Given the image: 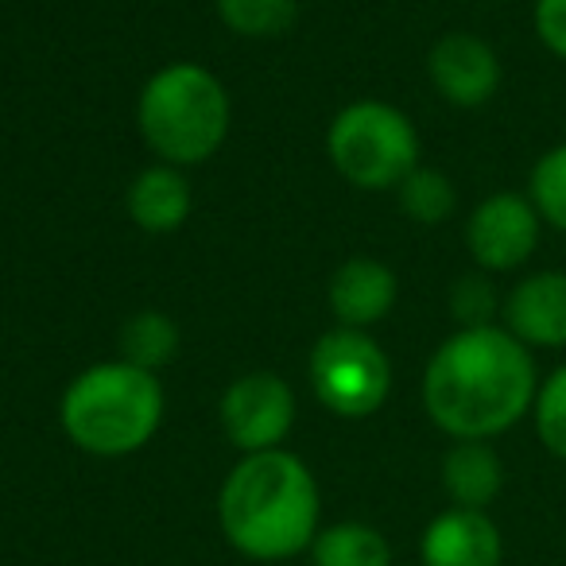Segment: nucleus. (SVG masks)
Here are the masks:
<instances>
[{
    "instance_id": "2",
    "label": "nucleus",
    "mask_w": 566,
    "mask_h": 566,
    "mask_svg": "<svg viewBox=\"0 0 566 566\" xmlns=\"http://www.w3.org/2000/svg\"><path fill=\"white\" fill-rule=\"evenodd\" d=\"M323 516L318 481L292 450L241 454L218 493L221 535L252 563H287L311 551Z\"/></svg>"
},
{
    "instance_id": "8",
    "label": "nucleus",
    "mask_w": 566,
    "mask_h": 566,
    "mask_svg": "<svg viewBox=\"0 0 566 566\" xmlns=\"http://www.w3.org/2000/svg\"><path fill=\"white\" fill-rule=\"evenodd\" d=\"M221 427L241 454L283 447L295 427V392L275 373H244L221 396Z\"/></svg>"
},
{
    "instance_id": "17",
    "label": "nucleus",
    "mask_w": 566,
    "mask_h": 566,
    "mask_svg": "<svg viewBox=\"0 0 566 566\" xmlns=\"http://www.w3.org/2000/svg\"><path fill=\"white\" fill-rule=\"evenodd\" d=\"M218 17L229 32L249 35V40H272V35L292 32L300 4L295 0H218Z\"/></svg>"
},
{
    "instance_id": "12",
    "label": "nucleus",
    "mask_w": 566,
    "mask_h": 566,
    "mask_svg": "<svg viewBox=\"0 0 566 566\" xmlns=\"http://www.w3.org/2000/svg\"><path fill=\"white\" fill-rule=\"evenodd\" d=\"M396 295H400L396 272L373 256L346 260L331 280V311L349 331H369L392 315Z\"/></svg>"
},
{
    "instance_id": "19",
    "label": "nucleus",
    "mask_w": 566,
    "mask_h": 566,
    "mask_svg": "<svg viewBox=\"0 0 566 566\" xmlns=\"http://www.w3.org/2000/svg\"><path fill=\"white\" fill-rule=\"evenodd\" d=\"M527 198L539 210L543 226H555L566 233V140L535 159L532 175H527Z\"/></svg>"
},
{
    "instance_id": "1",
    "label": "nucleus",
    "mask_w": 566,
    "mask_h": 566,
    "mask_svg": "<svg viewBox=\"0 0 566 566\" xmlns=\"http://www.w3.org/2000/svg\"><path fill=\"white\" fill-rule=\"evenodd\" d=\"M539 373L524 342L501 323L458 331L431 354L423 373V408L454 442H493L532 416Z\"/></svg>"
},
{
    "instance_id": "11",
    "label": "nucleus",
    "mask_w": 566,
    "mask_h": 566,
    "mask_svg": "<svg viewBox=\"0 0 566 566\" xmlns=\"http://www.w3.org/2000/svg\"><path fill=\"white\" fill-rule=\"evenodd\" d=\"M423 566H501L504 535L496 520L481 509H442L419 539Z\"/></svg>"
},
{
    "instance_id": "22",
    "label": "nucleus",
    "mask_w": 566,
    "mask_h": 566,
    "mask_svg": "<svg viewBox=\"0 0 566 566\" xmlns=\"http://www.w3.org/2000/svg\"><path fill=\"white\" fill-rule=\"evenodd\" d=\"M532 24L543 48L566 63V0H535Z\"/></svg>"
},
{
    "instance_id": "20",
    "label": "nucleus",
    "mask_w": 566,
    "mask_h": 566,
    "mask_svg": "<svg viewBox=\"0 0 566 566\" xmlns=\"http://www.w3.org/2000/svg\"><path fill=\"white\" fill-rule=\"evenodd\" d=\"M532 423L543 450L558 462H566V365L551 369L539 380V392L532 403Z\"/></svg>"
},
{
    "instance_id": "13",
    "label": "nucleus",
    "mask_w": 566,
    "mask_h": 566,
    "mask_svg": "<svg viewBox=\"0 0 566 566\" xmlns=\"http://www.w3.org/2000/svg\"><path fill=\"white\" fill-rule=\"evenodd\" d=\"M442 489H447L454 509H481L501 496L504 489V462L493 442L462 439L442 454Z\"/></svg>"
},
{
    "instance_id": "10",
    "label": "nucleus",
    "mask_w": 566,
    "mask_h": 566,
    "mask_svg": "<svg viewBox=\"0 0 566 566\" xmlns=\"http://www.w3.org/2000/svg\"><path fill=\"white\" fill-rule=\"evenodd\" d=\"M504 331L527 349H566V272L543 268L516 280L504 295Z\"/></svg>"
},
{
    "instance_id": "4",
    "label": "nucleus",
    "mask_w": 566,
    "mask_h": 566,
    "mask_svg": "<svg viewBox=\"0 0 566 566\" xmlns=\"http://www.w3.org/2000/svg\"><path fill=\"white\" fill-rule=\"evenodd\" d=\"M229 94L206 66L171 63L140 90L136 125L151 151L171 167H195L226 144Z\"/></svg>"
},
{
    "instance_id": "18",
    "label": "nucleus",
    "mask_w": 566,
    "mask_h": 566,
    "mask_svg": "<svg viewBox=\"0 0 566 566\" xmlns=\"http://www.w3.org/2000/svg\"><path fill=\"white\" fill-rule=\"evenodd\" d=\"M396 190H400L403 213L419 226H442L458 206V190L450 175L434 171V167H416Z\"/></svg>"
},
{
    "instance_id": "15",
    "label": "nucleus",
    "mask_w": 566,
    "mask_h": 566,
    "mask_svg": "<svg viewBox=\"0 0 566 566\" xmlns=\"http://www.w3.org/2000/svg\"><path fill=\"white\" fill-rule=\"evenodd\" d=\"M311 563L315 566H392V547L385 532L361 520H342V524L318 527L311 543Z\"/></svg>"
},
{
    "instance_id": "5",
    "label": "nucleus",
    "mask_w": 566,
    "mask_h": 566,
    "mask_svg": "<svg viewBox=\"0 0 566 566\" xmlns=\"http://www.w3.org/2000/svg\"><path fill=\"white\" fill-rule=\"evenodd\" d=\"M334 171L357 190H392L419 167V133L388 102H354L326 133Z\"/></svg>"
},
{
    "instance_id": "7",
    "label": "nucleus",
    "mask_w": 566,
    "mask_h": 566,
    "mask_svg": "<svg viewBox=\"0 0 566 566\" xmlns=\"http://www.w3.org/2000/svg\"><path fill=\"white\" fill-rule=\"evenodd\" d=\"M543 218L527 195L501 190L473 206L465 218V249L481 272H516L539 249Z\"/></svg>"
},
{
    "instance_id": "16",
    "label": "nucleus",
    "mask_w": 566,
    "mask_h": 566,
    "mask_svg": "<svg viewBox=\"0 0 566 566\" xmlns=\"http://www.w3.org/2000/svg\"><path fill=\"white\" fill-rule=\"evenodd\" d=\"M120 361L136 365V369H164L179 354V326L164 315V311H136L125 326H120Z\"/></svg>"
},
{
    "instance_id": "6",
    "label": "nucleus",
    "mask_w": 566,
    "mask_h": 566,
    "mask_svg": "<svg viewBox=\"0 0 566 566\" xmlns=\"http://www.w3.org/2000/svg\"><path fill=\"white\" fill-rule=\"evenodd\" d=\"M311 388L318 403L342 419H365L385 408L392 392V361L365 331H338L323 334L311 349Z\"/></svg>"
},
{
    "instance_id": "3",
    "label": "nucleus",
    "mask_w": 566,
    "mask_h": 566,
    "mask_svg": "<svg viewBox=\"0 0 566 566\" xmlns=\"http://www.w3.org/2000/svg\"><path fill=\"white\" fill-rule=\"evenodd\" d=\"M66 439L94 458L144 450L164 423V385L156 373L128 361H102L66 385L59 403Z\"/></svg>"
},
{
    "instance_id": "9",
    "label": "nucleus",
    "mask_w": 566,
    "mask_h": 566,
    "mask_svg": "<svg viewBox=\"0 0 566 566\" xmlns=\"http://www.w3.org/2000/svg\"><path fill=\"white\" fill-rule=\"evenodd\" d=\"M427 74L439 97H447L458 109H478L501 90V59L473 32L439 35L427 55Z\"/></svg>"
},
{
    "instance_id": "14",
    "label": "nucleus",
    "mask_w": 566,
    "mask_h": 566,
    "mask_svg": "<svg viewBox=\"0 0 566 566\" xmlns=\"http://www.w3.org/2000/svg\"><path fill=\"white\" fill-rule=\"evenodd\" d=\"M128 213L144 233H175L190 218V187L179 167H144L128 187Z\"/></svg>"
},
{
    "instance_id": "21",
    "label": "nucleus",
    "mask_w": 566,
    "mask_h": 566,
    "mask_svg": "<svg viewBox=\"0 0 566 566\" xmlns=\"http://www.w3.org/2000/svg\"><path fill=\"white\" fill-rule=\"evenodd\" d=\"M501 295H496L489 272H470L450 287V315H454L458 331H478V326H496L501 315Z\"/></svg>"
}]
</instances>
